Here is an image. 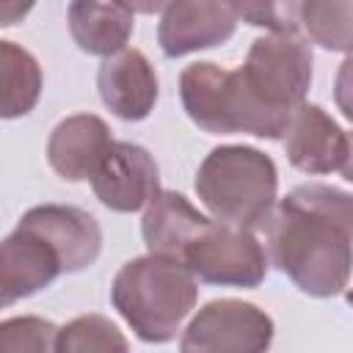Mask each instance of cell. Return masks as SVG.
Wrapping results in <instances>:
<instances>
[{
    "label": "cell",
    "instance_id": "6da1fadb",
    "mask_svg": "<svg viewBox=\"0 0 353 353\" xmlns=\"http://www.w3.org/2000/svg\"><path fill=\"white\" fill-rule=\"evenodd\" d=\"M353 199L347 190L306 182L268 215V256L306 295L336 298L350 281Z\"/></svg>",
    "mask_w": 353,
    "mask_h": 353
},
{
    "label": "cell",
    "instance_id": "7a4b0ae2",
    "mask_svg": "<svg viewBox=\"0 0 353 353\" xmlns=\"http://www.w3.org/2000/svg\"><path fill=\"white\" fill-rule=\"evenodd\" d=\"M199 287L193 273L168 256H135L124 262L110 284V301L138 339L165 345L176 339L193 312Z\"/></svg>",
    "mask_w": 353,
    "mask_h": 353
},
{
    "label": "cell",
    "instance_id": "3957f363",
    "mask_svg": "<svg viewBox=\"0 0 353 353\" xmlns=\"http://www.w3.org/2000/svg\"><path fill=\"white\" fill-rule=\"evenodd\" d=\"M196 196L218 223L256 229L276 207V163L254 146H215L196 171Z\"/></svg>",
    "mask_w": 353,
    "mask_h": 353
},
{
    "label": "cell",
    "instance_id": "277c9868",
    "mask_svg": "<svg viewBox=\"0 0 353 353\" xmlns=\"http://www.w3.org/2000/svg\"><path fill=\"white\" fill-rule=\"evenodd\" d=\"M251 108L279 132L312 85V47L298 33H268L251 41L245 63L234 69Z\"/></svg>",
    "mask_w": 353,
    "mask_h": 353
},
{
    "label": "cell",
    "instance_id": "5b68a950",
    "mask_svg": "<svg viewBox=\"0 0 353 353\" xmlns=\"http://www.w3.org/2000/svg\"><path fill=\"white\" fill-rule=\"evenodd\" d=\"M179 99L188 119L210 135H256L279 141V135L256 116L245 99L234 69H223L212 61H196L179 74Z\"/></svg>",
    "mask_w": 353,
    "mask_h": 353
},
{
    "label": "cell",
    "instance_id": "8992f818",
    "mask_svg": "<svg viewBox=\"0 0 353 353\" xmlns=\"http://www.w3.org/2000/svg\"><path fill=\"white\" fill-rule=\"evenodd\" d=\"M179 262L193 279L218 287H259L268 273V254L251 229L210 221L201 234L188 243Z\"/></svg>",
    "mask_w": 353,
    "mask_h": 353
},
{
    "label": "cell",
    "instance_id": "52a82bcc",
    "mask_svg": "<svg viewBox=\"0 0 353 353\" xmlns=\"http://www.w3.org/2000/svg\"><path fill=\"white\" fill-rule=\"evenodd\" d=\"M273 331V320L265 309L221 298L210 301L188 323L179 353H268Z\"/></svg>",
    "mask_w": 353,
    "mask_h": 353
},
{
    "label": "cell",
    "instance_id": "ba28073f",
    "mask_svg": "<svg viewBox=\"0 0 353 353\" xmlns=\"http://www.w3.org/2000/svg\"><path fill=\"white\" fill-rule=\"evenodd\" d=\"M281 138L292 168L303 174H342L345 179H353L347 132L320 105H298Z\"/></svg>",
    "mask_w": 353,
    "mask_h": 353
},
{
    "label": "cell",
    "instance_id": "9c48e42d",
    "mask_svg": "<svg viewBox=\"0 0 353 353\" xmlns=\"http://www.w3.org/2000/svg\"><path fill=\"white\" fill-rule=\"evenodd\" d=\"M94 196L113 212H138L160 193L154 157L130 141H113L91 176Z\"/></svg>",
    "mask_w": 353,
    "mask_h": 353
},
{
    "label": "cell",
    "instance_id": "30bf717a",
    "mask_svg": "<svg viewBox=\"0 0 353 353\" xmlns=\"http://www.w3.org/2000/svg\"><path fill=\"white\" fill-rule=\"evenodd\" d=\"M234 3L179 0L160 8L157 44L165 58H182L199 50L218 47L232 39L237 28Z\"/></svg>",
    "mask_w": 353,
    "mask_h": 353
},
{
    "label": "cell",
    "instance_id": "8fae6325",
    "mask_svg": "<svg viewBox=\"0 0 353 353\" xmlns=\"http://www.w3.org/2000/svg\"><path fill=\"white\" fill-rule=\"evenodd\" d=\"M19 226L36 232L41 240L52 245L61 259L63 273H77L91 268L102 251V229L99 221L72 204H39L30 207Z\"/></svg>",
    "mask_w": 353,
    "mask_h": 353
},
{
    "label": "cell",
    "instance_id": "7c38bea8",
    "mask_svg": "<svg viewBox=\"0 0 353 353\" xmlns=\"http://www.w3.org/2000/svg\"><path fill=\"white\" fill-rule=\"evenodd\" d=\"M97 88L105 108L124 121L146 119L154 110L160 94L154 66L135 47H124L102 61L97 72Z\"/></svg>",
    "mask_w": 353,
    "mask_h": 353
},
{
    "label": "cell",
    "instance_id": "4fadbf2b",
    "mask_svg": "<svg viewBox=\"0 0 353 353\" xmlns=\"http://www.w3.org/2000/svg\"><path fill=\"white\" fill-rule=\"evenodd\" d=\"M61 273L63 268L52 245L17 223L0 243V309L50 287Z\"/></svg>",
    "mask_w": 353,
    "mask_h": 353
},
{
    "label": "cell",
    "instance_id": "5bb4252c",
    "mask_svg": "<svg viewBox=\"0 0 353 353\" xmlns=\"http://www.w3.org/2000/svg\"><path fill=\"white\" fill-rule=\"evenodd\" d=\"M113 143L108 124L94 113H74L55 124L47 141L50 168L66 182L91 179Z\"/></svg>",
    "mask_w": 353,
    "mask_h": 353
},
{
    "label": "cell",
    "instance_id": "9a60e30c",
    "mask_svg": "<svg viewBox=\"0 0 353 353\" xmlns=\"http://www.w3.org/2000/svg\"><path fill=\"white\" fill-rule=\"evenodd\" d=\"M207 223H210V218L201 215L182 193L160 190L143 212L141 234H143L149 254L168 256V259L179 262L188 243H193Z\"/></svg>",
    "mask_w": 353,
    "mask_h": 353
},
{
    "label": "cell",
    "instance_id": "2e32d148",
    "mask_svg": "<svg viewBox=\"0 0 353 353\" xmlns=\"http://www.w3.org/2000/svg\"><path fill=\"white\" fill-rule=\"evenodd\" d=\"M135 28V11L124 3H69V33L74 44L88 55L110 58L127 47Z\"/></svg>",
    "mask_w": 353,
    "mask_h": 353
},
{
    "label": "cell",
    "instance_id": "e0dca14e",
    "mask_svg": "<svg viewBox=\"0 0 353 353\" xmlns=\"http://www.w3.org/2000/svg\"><path fill=\"white\" fill-rule=\"evenodd\" d=\"M39 61L14 41L0 39V119L28 116L41 97Z\"/></svg>",
    "mask_w": 353,
    "mask_h": 353
},
{
    "label": "cell",
    "instance_id": "ac0fdd59",
    "mask_svg": "<svg viewBox=\"0 0 353 353\" xmlns=\"http://www.w3.org/2000/svg\"><path fill=\"white\" fill-rule=\"evenodd\" d=\"M55 353H130V345L108 317L80 314L58 328Z\"/></svg>",
    "mask_w": 353,
    "mask_h": 353
},
{
    "label": "cell",
    "instance_id": "d6986e66",
    "mask_svg": "<svg viewBox=\"0 0 353 353\" xmlns=\"http://www.w3.org/2000/svg\"><path fill=\"white\" fill-rule=\"evenodd\" d=\"M350 19H353V3H298V25L306 28L309 39L331 52H347L350 50Z\"/></svg>",
    "mask_w": 353,
    "mask_h": 353
},
{
    "label": "cell",
    "instance_id": "ffe728a7",
    "mask_svg": "<svg viewBox=\"0 0 353 353\" xmlns=\"http://www.w3.org/2000/svg\"><path fill=\"white\" fill-rule=\"evenodd\" d=\"M58 325L44 317L25 314L0 323V353H55Z\"/></svg>",
    "mask_w": 353,
    "mask_h": 353
},
{
    "label": "cell",
    "instance_id": "44dd1931",
    "mask_svg": "<svg viewBox=\"0 0 353 353\" xmlns=\"http://www.w3.org/2000/svg\"><path fill=\"white\" fill-rule=\"evenodd\" d=\"M234 14L270 33H298V3H234Z\"/></svg>",
    "mask_w": 353,
    "mask_h": 353
},
{
    "label": "cell",
    "instance_id": "7402d4cb",
    "mask_svg": "<svg viewBox=\"0 0 353 353\" xmlns=\"http://www.w3.org/2000/svg\"><path fill=\"white\" fill-rule=\"evenodd\" d=\"M33 11V3H0V28H11L17 22H22L28 14Z\"/></svg>",
    "mask_w": 353,
    "mask_h": 353
}]
</instances>
